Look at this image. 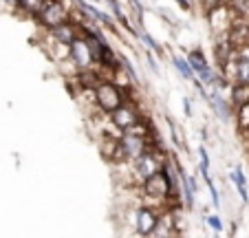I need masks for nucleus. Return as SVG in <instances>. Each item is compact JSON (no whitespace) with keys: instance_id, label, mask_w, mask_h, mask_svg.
Returning a JSON list of instances; mask_svg holds the SVG:
<instances>
[{"instance_id":"21","label":"nucleus","mask_w":249,"mask_h":238,"mask_svg":"<svg viewBox=\"0 0 249 238\" xmlns=\"http://www.w3.org/2000/svg\"><path fill=\"white\" fill-rule=\"evenodd\" d=\"M207 225H210V227L214 229L216 234H218V232H223V220L218 219L216 214H214V216H207Z\"/></svg>"},{"instance_id":"9","label":"nucleus","mask_w":249,"mask_h":238,"mask_svg":"<svg viewBox=\"0 0 249 238\" xmlns=\"http://www.w3.org/2000/svg\"><path fill=\"white\" fill-rule=\"evenodd\" d=\"M230 102L236 108L249 104V84H231L230 89Z\"/></svg>"},{"instance_id":"13","label":"nucleus","mask_w":249,"mask_h":238,"mask_svg":"<svg viewBox=\"0 0 249 238\" xmlns=\"http://www.w3.org/2000/svg\"><path fill=\"white\" fill-rule=\"evenodd\" d=\"M230 179L236 183V190H238V194H240V199H243L245 203L249 201V194H247V179H245V172H243V168H236L234 172L230 174Z\"/></svg>"},{"instance_id":"25","label":"nucleus","mask_w":249,"mask_h":238,"mask_svg":"<svg viewBox=\"0 0 249 238\" xmlns=\"http://www.w3.org/2000/svg\"><path fill=\"white\" fill-rule=\"evenodd\" d=\"M90 2H97V0H90Z\"/></svg>"},{"instance_id":"6","label":"nucleus","mask_w":249,"mask_h":238,"mask_svg":"<svg viewBox=\"0 0 249 238\" xmlns=\"http://www.w3.org/2000/svg\"><path fill=\"white\" fill-rule=\"evenodd\" d=\"M69 60H71V64L77 69V73H86V71L97 69L93 57H90L89 44L84 42V37H77L75 42L69 47Z\"/></svg>"},{"instance_id":"7","label":"nucleus","mask_w":249,"mask_h":238,"mask_svg":"<svg viewBox=\"0 0 249 238\" xmlns=\"http://www.w3.org/2000/svg\"><path fill=\"white\" fill-rule=\"evenodd\" d=\"M207 104H210L212 112L221 119L223 124H230L236 119V106L230 102V97L221 93V91H210L207 93Z\"/></svg>"},{"instance_id":"18","label":"nucleus","mask_w":249,"mask_h":238,"mask_svg":"<svg viewBox=\"0 0 249 238\" xmlns=\"http://www.w3.org/2000/svg\"><path fill=\"white\" fill-rule=\"evenodd\" d=\"M139 36H141V37H143V42H146V44H148V47H150V49H152V51H155V53H157V55H159V57H161V55H163V49H161V44H159V42H157L155 37H152V36H150V33H148V31H146V29H141V31H139Z\"/></svg>"},{"instance_id":"19","label":"nucleus","mask_w":249,"mask_h":238,"mask_svg":"<svg viewBox=\"0 0 249 238\" xmlns=\"http://www.w3.org/2000/svg\"><path fill=\"white\" fill-rule=\"evenodd\" d=\"M128 5H130V9H132V14H135L137 22L143 27V5H141L139 0H128Z\"/></svg>"},{"instance_id":"23","label":"nucleus","mask_w":249,"mask_h":238,"mask_svg":"<svg viewBox=\"0 0 249 238\" xmlns=\"http://www.w3.org/2000/svg\"><path fill=\"white\" fill-rule=\"evenodd\" d=\"M183 110H185V115H188V117H192V102H190L188 97L183 99Z\"/></svg>"},{"instance_id":"17","label":"nucleus","mask_w":249,"mask_h":238,"mask_svg":"<svg viewBox=\"0 0 249 238\" xmlns=\"http://www.w3.org/2000/svg\"><path fill=\"white\" fill-rule=\"evenodd\" d=\"M168 126H170V135H172V144L177 146V148H185V141H183V132H181V128L177 126L172 119H168Z\"/></svg>"},{"instance_id":"1","label":"nucleus","mask_w":249,"mask_h":238,"mask_svg":"<svg viewBox=\"0 0 249 238\" xmlns=\"http://www.w3.org/2000/svg\"><path fill=\"white\" fill-rule=\"evenodd\" d=\"M128 99H132V97L126 93V91L119 89L110 77H102L99 84L93 89V106L97 108V112L104 117L113 115V112L117 110V108H122Z\"/></svg>"},{"instance_id":"8","label":"nucleus","mask_w":249,"mask_h":238,"mask_svg":"<svg viewBox=\"0 0 249 238\" xmlns=\"http://www.w3.org/2000/svg\"><path fill=\"white\" fill-rule=\"evenodd\" d=\"M47 2L49 0H18L16 9H18L20 14H27V16H31V18L36 20L40 14H42L44 7H47Z\"/></svg>"},{"instance_id":"24","label":"nucleus","mask_w":249,"mask_h":238,"mask_svg":"<svg viewBox=\"0 0 249 238\" xmlns=\"http://www.w3.org/2000/svg\"><path fill=\"white\" fill-rule=\"evenodd\" d=\"M0 2H5V5H18V0H0Z\"/></svg>"},{"instance_id":"20","label":"nucleus","mask_w":249,"mask_h":238,"mask_svg":"<svg viewBox=\"0 0 249 238\" xmlns=\"http://www.w3.org/2000/svg\"><path fill=\"white\" fill-rule=\"evenodd\" d=\"M205 183H207V187H210V196H212L214 207H221V196H218V190H216V185H214V181H212V177H205Z\"/></svg>"},{"instance_id":"5","label":"nucleus","mask_w":249,"mask_h":238,"mask_svg":"<svg viewBox=\"0 0 249 238\" xmlns=\"http://www.w3.org/2000/svg\"><path fill=\"white\" fill-rule=\"evenodd\" d=\"M47 37L51 40V42L60 44V47H71L77 37H82V24L77 22V20L71 18V20H66V22L57 24V27L49 29Z\"/></svg>"},{"instance_id":"4","label":"nucleus","mask_w":249,"mask_h":238,"mask_svg":"<svg viewBox=\"0 0 249 238\" xmlns=\"http://www.w3.org/2000/svg\"><path fill=\"white\" fill-rule=\"evenodd\" d=\"M71 18H73V9L66 7L64 0H49L47 7L42 9V14L36 18V22L49 31V29L57 27V24L66 22V20H71Z\"/></svg>"},{"instance_id":"14","label":"nucleus","mask_w":249,"mask_h":238,"mask_svg":"<svg viewBox=\"0 0 249 238\" xmlns=\"http://www.w3.org/2000/svg\"><path fill=\"white\" fill-rule=\"evenodd\" d=\"M198 159H201V164H198V172H201V177H210V154H207V148L205 146H198Z\"/></svg>"},{"instance_id":"16","label":"nucleus","mask_w":249,"mask_h":238,"mask_svg":"<svg viewBox=\"0 0 249 238\" xmlns=\"http://www.w3.org/2000/svg\"><path fill=\"white\" fill-rule=\"evenodd\" d=\"M227 2L230 0H201V7H203V14H214V11L223 9V7H227Z\"/></svg>"},{"instance_id":"11","label":"nucleus","mask_w":249,"mask_h":238,"mask_svg":"<svg viewBox=\"0 0 249 238\" xmlns=\"http://www.w3.org/2000/svg\"><path fill=\"white\" fill-rule=\"evenodd\" d=\"M188 62H190V66H192V71L196 75L210 69V60H207V55L201 51V49H194V51H190L188 53Z\"/></svg>"},{"instance_id":"10","label":"nucleus","mask_w":249,"mask_h":238,"mask_svg":"<svg viewBox=\"0 0 249 238\" xmlns=\"http://www.w3.org/2000/svg\"><path fill=\"white\" fill-rule=\"evenodd\" d=\"M108 2V7H110V14H113V18L117 20L119 24H122L124 29H126V33H130V36H135V29H132V24L128 22V16L124 14V9H122V5H119V0H106Z\"/></svg>"},{"instance_id":"2","label":"nucleus","mask_w":249,"mask_h":238,"mask_svg":"<svg viewBox=\"0 0 249 238\" xmlns=\"http://www.w3.org/2000/svg\"><path fill=\"white\" fill-rule=\"evenodd\" d=\"M141 122H143V115H141V108L135 99H128L122 108H117L113 115H108L110 128H113L115 132H119V135L126 130H132V128Z\"/></svg>"},{"instance_id":"15","label":"nucleus","mask_w":249,"mask_h":238,"mask_svg":"<svg viewBox=\"0 0 249 238\" xmlns=\"http://www.w3.org/2000/svg\"><path fill=\"white\" fill-rule=\"evenodd\" d=\"M119 66H122V69L126 71V73L132 77V82H135V86H139V73H137V71H135V66H132V62L128 60V57L124 55V53H119Z\"/></svg>"},{"instance_id":"3","label":"nucleus","mask_w":249,"mask_h":238,"mask_svg":"<svg viewBox=\"0 0 249 238\" xmlns=\"http://www.w3.org/2000/svg\"><path fill=\"white\" fill-rule=\"evenodd\" d=\"M161 210H157L150 203H139L135 207V232L141 238H152L159 227Z\"/></svg>"},{"instance_id":"12","label":"nucleus","mask_w":249,"mask_h":238,"mask_svg":"<svg viewBox=\"0 0 249 238\" xmlns=\"http://www.w3.org/2000/svg\"><path fill=\"white\" fill-rule=\"evenodd\" d=\"M172 64H174V69H177V73H179L183 79H188V82H194V79H196V73L192 71V66H190L188 57L172 55Z\"/></svg>"},{"instance_id":"22","label":"nucleus","mask_w":249,"mask_h":238,"mask_svg":"<svg viewBox=\"0 0 249 238\" xmlns=\"http://www.w3.org/2000/svg\"><path fill=\"white\" fill-rule=\"evenodd\" d=\"M174 2H177V5H179L183 11H190V9H192V0H174Z\"/></svg>"}]
</instances>
